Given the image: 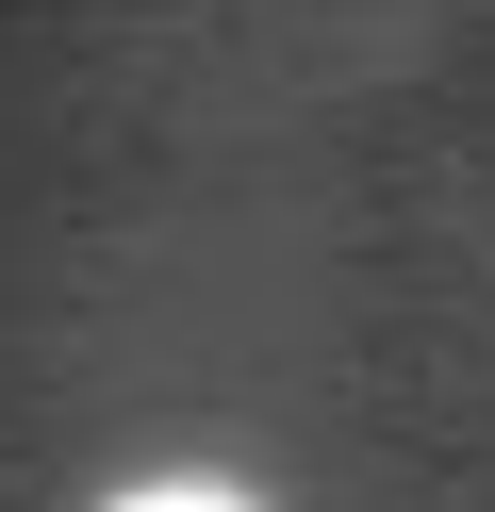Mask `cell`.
Returning a JSON list of instances; mask_svg holds the SVG:
<instances>
[{"instance_id": "cell-1", "label": "cell", "mask_w": 495, "mask_h": 512, "mask_svg": "<svg viewBox=\"0 0 495 512\" xmlns=\"http://www.w3.org/2000/svg\"><path fill=\"white\" fill-rule=\"evenodd\" d=\"M116 512H248V496H215V479H149V496H116Z\"/></svg>"}]
</instances>
